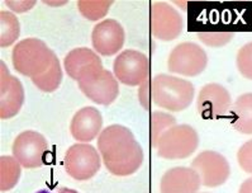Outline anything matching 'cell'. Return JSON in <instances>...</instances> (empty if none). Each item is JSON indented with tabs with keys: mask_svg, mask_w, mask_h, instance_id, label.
Instances as JSON below:
<instances>
[{
	"mask_svg": "<svg viewBox=\"0 0 252 193\" xmlns=\"http://www.w3.org/2000/svg\"><path fill=\"white\" fill-rule=\"evenodd\" d=\"M48 152L46 137L38 131L26 130L14 139L12 153L13 156L26 169H34L45 164Z\"/></svg>",
	"mask_w": 252,
	"mask_h": 193,
	"instance_id": "cell-9",
	"label": "cell"
},
{
	"mask_svg": "<svg viewBox=\"0 0 252 193\" xmlns=\"http://www.w3.org/2000/svg\"><path fill=\"white\" fill-rule=\"evenodd\" d=\"M191 168L200 177L202 186L207 188L220 187L228 181L231 165L224 155L214 150L199 153L191 161Z\"/></svg>",
	"mask_w": 252,
	"mask_h": 193,
	"instance_id": "cell-10",
	"label": "cell"
},
{
	"mask_svg": "<svg viewBox=\"0 0 252 193\" xmlns=\"http://www.w3.org/2000/svg\"><path fill=\"white\" fill-rule=\"evenodd\" d=\"M43 3L51 6H61V5H65L66 1H43Z\"/></svg>",
	"mask_w": 252,
	"mask_h": 193,
	"instance_id": "cell-31",
	"label": "cell"
},
{
	"mask_svg": "<svg viewBox=\"0 0 252 193\" xmlns=\"http://www.w3.org/2000/svg\"><path fill=\"white\" fill-rule=\"evenodd\" d=\"M113 1H77V9L83 17L89 21L96 22L104 18L109 12Z\"/></svg>",
	"mask_w": 252,
	"mask_h": 193,
	"instance_id": "cell-22",
	"label": "cell"
},
{
	"mask_svg": "<svg viewBox=\"0 0 252 193\" xmlns=\"http://www.w3.org/2000/svg\"><path fill=\"white\" fill-rule=\"evenodd\" d=\"M236 65L243 77L252 80V41L247 42L238 50Z\"/></svg>",
	"mask_w": 252,
	"mask_h": 193,
	"instance_id": "cell-25",
	"label": "cell"
},
{
	"mask_svg": "<svg viewBox=\"0 0 252 193\" xmlns=\"http://www.w3.org/2000/svg\"><path fill=\"white\" fill-rule=\"evenodd\" d=\"M0 117L9 119L21 112L24 103V88L18 77L10 74L5 63H0Z\"/></svg>",
	"mask_w": 252,
	"mask_h": 193,
	"instance_id": "cell-14",
	"label": "cell"
},
{
	"mask_svg": "<svg viewBox=\"0 0 252 193\" xmlns=\"http://www.w3.org/2000/svg\"><path fill=\"white\" fill-rule=\"evenodd\" d=\"M98 152L108 172L116 177L134 174L145 160L142 146L133 132L122 125H110L101 131Z\"/></svg>",
	"mask_w": 252,
	"mask_h": 193,
	"instance_id": "cell-1",
	"label": "cell"
},
{
	"mask_svg": "<svg viewBox=\"0 0 252 193\" xmlns=\"http://www.w3.org/2000/svg\"><path fill=\"white\" fill-rule=\"evenodd\" d=\"M207 65V52L195 42H181L172 48L167 57V70L181 77H198Z\"/></svg>",
	"mask_w": 252,
	"mask_h": 193,
	"instance_id": "cell-6",
	"label": "cell"
},
{
	"mask_svg": "<svg viewBox=\"0 0 252 193\" xmlns=\"http://www.w3.org/2000/svg\"><path fill=\"white\" fill-rule=\"evenodd\" d=\"M238 193H252V177L242 182L238 188Z\"/></svg>",
	"mask_w": 252,
	"mask_h": 193,
	"instance_id": "cell-29",
	"label": "cell"
},
{
	"mask_svg": "<svg viewBox=\"0 0 252 193\" xmlns=\"http://www.w3.org/2000/svg\"><path fill=\"white\" fill-rule=\"evenodd\" d=\"M202 181L191 166L166 170L160 181V193H199Z\"/></svg>",
	"mask_w": 252,
	"mask_h": 193,
	"instance_id": "cell-16",
	"label": "cell"
},
{
	"mask_svg": "<svg viewBox=\"0 0 252 193\" xmlns=\"http://www.w3.org/2000/svg\"><path fill=\"white\" fill-rule=\"evenodd\" d=\"M63 166L75 181H89L100 170L101 156L90 144H74L66 150Z\"/></svg>",
	"mask_w": 252,
	"mask_h": 193,
	"instance_id": "cell-7",
	"label": "cell"
},
{
	"mask_svg": "<svg viewBox=\"0 0 252 193\" xmlns=\"http://www.w3.org/2000/svg\"><path fill=\"white\" fill-rule=\"evenodd\" d=\"M56 54L46 42L36 37H30L19 41L12 52V63L15 72L21 75L37 77L47 72L56 59Z\"/></svg>",
	"mask_w": 252,
	"mask_h": 193,
	"instance_id": "cell-3",
	"label": "cell"
},
{
	"mask_svg": "<svg viewBox=\"0 0 252 193\" xmlns=\"http://www.w3.org/2000/svg\"><path fill=\"white\" fill-rule=\"evenodd\" d=\"M126 42L125 28L116 19H104L95 24L92 32L94 51L100 56H113L121 52Z\"/></svg>",
	"mask_w": 252,
	"mask_h": 193,
	"instance_id": "cell-13",
	"label": "cell"
},
{
	"mask_svg": "<svg viewBox=\"0 0 252 193\" xmlns=\"http://www.w3.org/2000/svg\"><path fill=\"white\" fill-rule=\"evenodd\" d=\"M103 131V116L95 107H84L74 115L70 134L77 143L88 144L99 137Z\"/></svg>",
	"mask_w": 252,
	"mask_h": 193,
	"instance_id": "cell-15",
	"label": "cell"
},
{
	"mask_svg": "<svg viewBox=\"0 0 252 193\" xmlns=\"http://www.w3.org/2000/svg\"><path fill=\"white\" fill-rule=\"evenodd\" d=\"M151 30L155 39L172 41L184 31V19L171 4L155 1L151 8Z\"/></svg>",
	"mask_w": 252,
	"mask_h": 193,
	"instance_id": "cell-11",
	"label": "cell"
},
{
	"mask_svg": "<svg viewBox=\"0 0 252 193\" xmlns=\"http://www.w3.org/2000/svg\"><path fill=\"white\" fill-rule=\"evenodd\" d=\"M199 146V135L190 125H175L158 139L155 146L158 155L167 160H180L191 156Z\"/></svg>",
	"mask_w": 252,
	"mask_h": 193,
	"instance_id": "cell-5",
	"label": "cell"
},
{
	"mask_svg": "<svg viewBox=\"0 0 252 193\" xmlns=\"http://www.w3.org/2000/svg\"><path fill=\"white\" fill-rule=\"evenodd\" d=\"M229 112L232 127L242 135H252V93L240 95Z\"/></svg>",
	"mask_w": 252,
	"mask_h": 193,
	"instance_id": "cell-17",
	"label": "cell"
},
{
	"mask_svg": "<svg viewBox=\"0 0 252 193\" xmlns=\"http://www.w3.org/2000/svg\"><path fill=\"white\" fill-rule=\"evenodd\" d=\"M178 125L176 118L171 116L170 113L161 112V111H155L152 113V144L156 146L158 139L166 132L172 126Z\"/></svg>",
	"mask_w": 252,
	"mask_h": 193,
	"instance_id": "cell-23",
	"label": "cell"
},
{
	"mask_svg": "<svg viewBox=\"0 0 252 193\" xmlns=\"http://www.w3.org/2000/svg\"><path fill=\"white\" fill-rule=\"evenodd\" d=\"M205 193H208V192H205Z\"/></svg>",
	"mask_w": 252,
	"mask_h": 193,
	"instance_id": "cell-32",
	"label": "cell"
},
{
	"mask_svg": "<svg viewBox=\"0 0 252 193\" xmlns=\"http://www.w3.org/2000/svg\"><path fill=\"white\" fill-rule=\"evenodd\" d=\"M36 193H79L77 191L75 190H71V188H60L59 191H56V192H52V191H48V190H42V191H38V192Z\"/></svg>",
	"mask_w": 252,
	"mask_h": 193,
	"instance_id": "cell-30",
	"label": "cell"
},
{
	"mask_svg": "<svg viewBox=\"0 0 252 193\" xmlns=\"http://www.w3.org/2000/svg\"><path fill=\"white\" fill-rule=\"evenodd\" d=\"M5 4L12 12L21 14V13H26L32 9L33 6L36 5V1H33V0L31 1H5Z\"/></svg>",
	"mask_w": 252,
	"mask_h": 193,
	"instance_id": "cell-27",
	"label": "cell"
},
{
	"mask_svg": "<svg viewBox=\"0 0 252 193\" xmlns=\"http://www.w3.org/2000/svg\"><path fill=\"white\" fill-rule=\"evenodd\" d=\"M234 37L232 31H200L198 32V39L209 47H223L228 45Z\"/></svg>",
	"mask_w": 252,
	"mask_h": 193,
	"instance_id": "cell-24",
	"label": "cell"
},
{
	"mask_svg": "<svg viewBox=\"0 0 252 193\" xmlns=\"http://www.w3.org/2000/svg\"><path fill=\"white\" fill-rule=\"evenodd\" d=\"M101 63L99 56L94 50L88 47H76L71 50L63 59V69L68 77L77 80L79 75L86 66L93 64Z\"/></svg>",
	"mask_w": 252,
	"mask_h": 193,
	"instance_id": "cell-18",
	"label": "cell"
},
{
	"mask_svg": "<svg viewBox=\"0 0 252 193\" xmlns=\"http://www.w3.org/2000/svg\"><path fill=\"white\" fill-rule=\"evenodd\" d=\"M63 77V68H61L59 57H56L47 72H45L42 75H39V77H33L32 83L34 84L39 90H42V92L52 93L61 85Z\"/></svg>",
	"mask_w": 252,
	"mask_h": 193,
	"instance_id": "cell-21",
	"label": "cell"
},
{
	"mask_svg": "<svg viewBox=\"0 0 252 193\" xmlns=\"http://www.w3.org/2000/svg\"><path fill=\"white\" fill-rule=\"evenodd\" d=\"M76 81L86 98L100 106L112 104L119 94V81L101 63L86 66Z\"/></svg>",
	"mask_w": 252,
	"mask_h": 193,
	"instance_id": "cell-4",
	"label": "cell"
},
{
	"mask_svg": "<svg viewBox=\"0 0 252 193\" xmlns=\"http://www.w3.org/2000/svg\"><path fill=\"white\" fill-rule=\"evenodd\" d=\"M21 23L15 14L9 10L0 12V46L9 47L18 41Z\"/></svg>",
	"mask_w": 252,
	"mask_h": 193,
	"instance_id": "cell-20",
	"label": "cell"
},
{
	"mask_svg": "<svg viewBox=\"0 0 252 193\" xmlns=\"http://www.w3.org/2000/svg\"><path fill=\"white\" fill-rule=\"evenodd\" d=\"M113 74L127 86L142 85L150 77L149 57L138 50L121 51L113 63Z\"/></svg>",
	"mask_w": 252,
	"mask_h": 193,
	"instance_id": "cell-8",
	"label": "cell"
},
{
	"mask_svg": "<svg viewBox=\"0 0 252 193\" xmlns=\"http://www.w3.org/2000/svg\"><path fill=\"white\" fill-rule=\"evenodd\" d=\"M237 161L241 169L252 174V139L242 144L237 152Z\"/></svg>",
	"mask_w": 252,
	"mask_h": 193,
	"instance_id": "cell-26",
	"label": "cell"
},
{
	"mask_svg": "<svg viewBox=\"0 0 252 193\" xmlns=\"http://www.w3.org/2000/svg\"><path fill=\"white\" fill-rule=\"evenodd\" d=\"M152 101L158 107L170 112H181L193 103L195 88L187 79L169 74H158L151 83Z\"/></svg>",
	"mask_w": 252,
	"mask_h": 193,
	"instance_id": "cell-2",
	"label": "cell"
},
{
	"mask_svg": "<svg viewBox=\"0 0 252 193\" xmlns=\"http://www.w3.org/2000/svg\"><path fill=\"white\" fill-rule=\"evenodd\" d=\"M22 174V165L14 156L1 155L0 157V190L10 191L18 184Z\"/></svg>",
	"mask_w": 252,
	"mask_h": 193,
	"instance_id": "cell-19",
	"label": "cell"
},
{
	"mask_svg": "<svg viewBox=\"0 0 252 193\" xmlns=\"http://www.w3.org/2000/svg\"><path fill=\"white\" fill-rule=\"evenodd\" d=\"M138 99H140V103L145 110H149L150 108V80H147L146 83H143L142 85H140V89H138Z\"/></svg>",
	"mask_w": 252,
	"mask_h": 193,
	"instance_id": "cell-28",
	"label": "cell"
},
{
	"mask_svg": "<svg viewBox=\"0 0 252 193\" xmlns=\"http://www.w3.org/2000/svg\"><path fill=\"white\" fill-rule=\"evenodd\" d=\"M231 108V94L220 84L208 83L199 90L196 97V110L203 118H220L225 116Z\"/></svg>",
	"mask_w": 252,
	"mask_h": 193,
	"instance_id": "cell-12",
	"label": "cell"
}]
</instances>
